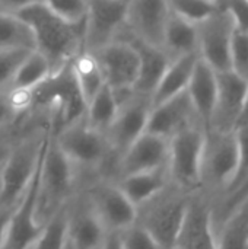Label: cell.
Returning a JSON list of instances; mask_svg holds the SVG:
<instances>
[{
	"instance_id": "cell-1",
	"label": "cell",
	"mask_w": 248,
	"mask_h": 249,
	"mask_svg": "<svg viewBox=\"0 0 248 249\" xmlns=\"http://www.w3.org/2000/svg\"><path fill=\"white\" fill-rule=\"evenodd\" d=\"M4 7L31 28L35 51L47 58L53 74L67 67L82 51L85 25L64 23L48 9L45 1H4Z\"/></svg>"
},
{
	"instance_id": "cell-2",
	"label": "cell",
	"mask_w": 248,
	"mask_h": 249,
	"mask_svg": "<svg viewBox=\"0 0 248 249\" xmlns=\"http://www.w3.org/2000/svg\"><path fill=\"white\" fill-rule=\"evenodd\" d=\"M48 130L23 127L13 139L0 169V209L13 210L34 179L42 159Z\"/></svg>"
},
{
	"instance_id": "cell-3",
	"label": "cell",
	"mask_w": 248,
	"mask_h": 249,
	"mask_svg": "<svg viewBox=\"0 0 248 249\" xmlns=\"http://www.w3.org/2000/svg\"><path fill=\"white\" fill-rule=\"evenodd\" d=\"M80 188L77 169L64 156L54 137L48 131V139L42 153L38 190H37V220L45 226L60 213Z\"/></svg>"
},
{
	"instance_id": "cell-4",
	"label": "cell",
	"mask_w": 248,
	"mask_h": 249,
	"mask_svg": "<svg viewBox=\"0 0 248 249\" xmlns=\"http://www.w3.org/2000/svg\"><path fill=\"white\" fill-rule=\"evenodd\" d=\"M51 136L64 156L77 169L80 185L94 178L113 179L115 158L107 137L91 128L85 121V115Z\"/></svg>"
},
{
	"instance_id": "cell-5",
	"label": "cell",
	"mask_w": 248,
	"mask_h": 249,
	"mask_svg": "<svg viewBox=\"0 0 248 249\" xmlns=\"http://www.w3.org/2000/svg\"><path fill=\"white\" fill-rule=\"evenodd\" d=\"M191 196L170 182L155 197L136 209L134 223L155 241L159 249H174Z\"/></svg>"
},
{
	"instance_id": "cell-6",
	"label": "cell",
	"mask_w": 248,
	"mask_h": 249,
	"mask_svg": "<svg viewBox=\"0 0 248 249\" xmlns=\"http://www.w3.org/2000/svg\"><path fill=\"white\" fill-rule=\"evenodd\" d=\"M237 163L238 142L235 133H208L203 147L199 193L209 200L210 206L218 201L228 188L234 178Z\"/></svg>"
},
{
	"instance_id": "cell-7",
	"label": "cell",
	"mask_w": 248,
	"mask_h": 249,
	"mask_svg": "<svg viewBox=\"0 0 248 249\" xmlns=\"http://www.w3.org/2000/svg\"><path fill=\"white\" fill-rule=\"evenodd\" d=\"M206 133L200 125H191L170 139L168 174L171 184L194 194L200 190V169Z\"/></svg>"
},
{
	"instance_id": "cell-8",
	"label": "cell",
	"mask_w": 248,
	"mask_h": 249,
	"mask_svg": "<svg viewBox=\"0 0 248 249\" xmlns=\"http://www.w3.org/2000/svg\"><path fill=\"white\" fill-rule=\"evenodd\" d=\"M82 188L102 226L108 233H120L136 222V207L117 184L107 178H94Z\"/></svg>"
},
{
	"instance_id": "cell-9",
	"label": "cell",
	"mask_w": 248,
	"mask_h": 249,
	"mask_svg": "<svg viewBox=\"0 0 248 249\" xmlns=\"http://www.w3.org/2000/svg\"><path fill=\"white\" fill-rule=\"evenodd\" d=\"M129 1L88 0L82 51L94 54L115 42L126 28Z\"/></svg>"
},
{
	"instance_id": "cell-10",
	"label": "cell",
	"mask_w": 248,
	"mask_h": 249,
	"mask_svg": "<svg viewBox=\"0 0 248 249\" xmlns=\"http://www.w3.org/2000/svg\"><path fill=\"white\" fill-rule=\"evenodd\" d=\"M102 71L105 85L113 90L118 104L133 93L139 74V55L133 45L115 41L92 54Z\"/></svg>"
},
{
	"instance_id": "cell-11",
	"label": "cell",
	"mask_w": 248,
	"mask_h": 249,
	"mask_svg": "<svg viewBox=\"0 0 248 249\" xmlns=\"http://www.w3.org/2000/svg\"><path fill=\"white\" fill-rule=\"evenodd\" d=\"M234 26L225 1L209 19L197 25V55L215 73L231 70V45Z\"/></svg>"
},
{
	"instance_id": "cell-12",
	"label": "cell",
	"mask_w": 248,
	"mask_h": 249,
	"mask_svg": "<svg viewBox=\"0 0 248 249\" xmlns=\"http://www.w3.org/2000/svg\"><path fill=\"white\" fill-rule=\"evenodd\" d=\"M152 111V99L143 95L132 93L118 104V112L105 137L115 158V165L124 152L146 133L149 115Z\"/></svg>"
},
{
	"instance_id": "cell-13",
	"label": "cell",
	"mask_w": 248,
	"mask_h": 249,
	"mask_svg": "<svg viewBox=\"0 0 248 249\" xmlns=\"http://www.w3.org/2000/svg\"><path fill=\"white\" fill-rule=\"evenodd\" d=\"M216 102L210 131L221 134L235 133L244 114L248 83L229 70L216 73Z\"/></svg>"
},
{
	"instance_id": "cell-14",
	"label": "cell",
	"mask_w": 248,
	"mask_h": 249,
	"mask_svg": "<svg viewBox=\"0 0 248 249\" xmlns=\"http://www.w3.org/2000/svg\"><path fill=\"white\" fill-rule=\"evenodd\" d=\"M69 249H102L108 232L96 217L82 185L66 209Z\"/></svg>"
},
{
	"instance_id": "cell-15",
	"label": "cell",
	"mask_w": 248,
	"mask_h": 249,
	"mask_svg": "<svg viewBox=\"0 0 248 249\" xmlns=\"http://www.w3.org/2000/svg\"><path fill=\"white\" fill-rule=\"evenodd\" d=\"M168 16V1L132 0L127 6L126 32L132 38L146 45L162 50V41Z\"/></svg>"
},
{
	"instance_id": "cell-16",
	"label": "cell",
	"mask_w": 248,
	"mask_h": 249,
	"mask_svg": "<svg viewBox=\"0 0 248 249\" xmlns=\"http://www.w3.org/2000/svg\"><path fill=\"white\" fill-rule=\"evenodd\" d=\"M38 172L39 166L28 190L9 216L1 249H31L44 229L37 220Z\"/></svg>"
},
{
	"instance_id": "cell-17",
	"label": "cell",
	"mask_w": 248,
	"mask_h": 249,
	"mask_svg": "<svg viewBox=\"0 0 248 249\" xmlns=\"http://www.w3.org/2000/svg\"><path fill=\"white\" fill-rule=\"evenodd\" d=\"M168 155L170 140L158 137L151 133H145L118 159L111 181L167 168Z\"/></svg>"
},
{
	"instance_id": "cell-18",
	"label": "cell",
	"mask_w": 248,
	"mask_h": 249,
	"mask_svg": "<svg viewBox=\"0 0 248 249\" xmlns=\"http://www.w3.org/2000/svg\"><path fill=\"white\" fill-rule=\"evenodd\" d=\"M174 249H218L212 207L202 193L190 198L189 210Z\"/></svg>"
},
{
	"instance_id": "cell-19",
	"label": "cell",
	"mask_w": 248,
	"mask_h": 249,
	"mask_svg": "<svg viewBox=\"0 0 248 249\" xmlns=\"http://www.w3.org/2000/svg\"><path fill=\"white\" fill-rule=\"evenodd\" d=\"M200 125L187 92L152 108L146 133L170 140L180 131ZM202 127V125H200Z\"/></svg>"
},
{
	"instance_id": "cell-20",
	"label": "cell",
	"mask_w": 248,
	"mask_h": 249,
	"mask_svg": "<svg viewBox=\"0 0 248 249\" xmlns=\"http://www.w3.org/2000/svg\"><path fill=\"white\" fill-rule=\"evenodd\" d=\"M117 41L129 42L130 45L134 47V50L137 51V55H139V74H137V80H136L133 92L152 99V95H153L158 83L161 82L164 73L167 71L168 66L171 64V60L162 50L146 45V44L132 38L126 32V28L121 31Z\"/></svg>"
},
{
	"instance_id": "cell-21",
	"label": "cell",
	"mask_w": 248,
	"mask_h": 249,
	"mask_svg": "<svg viewBox=\"0 0 248 249\" xmlns=\"http://www.w3.org/2000/svg\"><path fill=\"white\" fill-rule=\"evenodd\" d=\"M216 73L199 58L190 85L187 88V95L190 98L199 124L206 134L210 131L212 125L216 102Z\"/></svg>"
},
{
	"instance_id": "cell-22",
	"label": "cell",
	"mask_w": 248,
	"mask_h": 249,
	"mask_svg": "<svg viewBox=\"0 0 248 249\" xmlns=\"http://www.w3.org/2000/svg\"><path fill=\"white\" fill-rule=\"evenodd\" d=\"M197 61V54L186 55L171 61L152 95V108L187 92Z\"/></svg>"
},
{
	"instance_id": "cell-23",
	"label": "cell",
	"mask_w": 248,
	"mask_h": 249,
	"mask_svg": "<svg viewBox=\"0 0 248 249\" xmlns=\"http://www.w3.org/2000/svg\"><path fill=\"white\" fill-rule=\"evenodd\" d=\"M114 182L127 197V200L137 209L139 206L155 197L159 191H162L171 182V179L168 168H161L149 172L130 175Z\"/></svg>"
},
{
	"instance_id": "cell-24",
	"label": "cell",
	"mask_w": 248,
	"mask_h": 249,
	"mask_svg": "<svg viewBox=\"0 0 248 249\" xmlns=\"http://www.w3.org/2000/svg\"><path fill=\"white\" fill-rule=\"evenodd\" d=\"M162 51L171 61L197 54V26L186 22L170 10L162 41Z\"/></svg>"
},
{
	"instance_id": "cell-25",
	"label": "cell",
	"mask_w": 248,
	"mask_h": 249,
	"mask_svg": "<svg viewBox=\"0 0 248 249\" xmlns=\"http://www.w3.org/2000/svg\"><path fill=\"white\" fill-rule=\"evenodd\" d=\"M72 76L80 93V98L88 107L91 101L98 95V92L105 86L102 71L95 60V57L86 51H80L70 63Z\"/></svg>"
},
{
	"instance_id": "cell-26",
	"label": "cell",
	"mask_w": 248,
	"mask_h": 249,
	"mask_svg": "<svg viewBox=\"0 0 248 249\" xmlns=\"http://www.w3.org/2000/svg\"><path fill=\"white\" fill-rule=\"evenodd\" d=\"M35 41L31 28L0 1V53L34 51Z\"/></svg>"
},
{
	"instance_id": "cell-27",
	"label": "cell",
	"mask_w": 248,
	"mask_h": 249,
	"mask_svg": "<svg viewBox=\"0 0 248 249\" xmlns=\"http://www.w3.org/2000/svg\"><path fill=\"white\" fill-rule=\"evenodd\" d=\"M53 76V70L47 58H44L35 50L28 53V55L19 64L10 86L9 92H31L47 79Z\"/></svg>"
},
{
	"instance_id": "cell-28",
	"label": "cell",
	"mask_w": 248,
	"mask_h": 249,
	"mask_svg": "<svg viewBox=\"0 0 248 249\" xmlns=\"http://www.w3.org/2000/svg\"><path fill=\"white\" fill-rule=\"evenodd\" d=\"M118 112V101L113 90L105 85L85 109L86 124L101 134H107Z\"/></svg>"
},
{
	"instance_id": "cell-29",
	"label": "cell",
	"mask_w": 248,
	"mask_h": 249,
	"mask_svg": "<svg viewBox=\"0 0 248 249\" xmlns=\"http://www.w3.org/2000/svg\"><path fill=\"white\" fill-rule=\"evenodd\" d=\"M218 249H248V200L216 231Z\"/></svg>"
},
{
	"instance_id": "cell-30",
	"label": "cell",
	"mask_w": 248,
	"mask_h": 249,
	"mask_svg": "<svg viewBox=\"0 0 248 249\" xmlns=\"http://www.w3.org/2000/svg\"><path fill=\"white\" fill-rule=\"evenodd\" d=\"M170 10L186 22L197 26L221 7V1L206 0H168Z\"/></svg>"
},
{
	"instance_id": "cell-31",
	"label": "cell",
	"mask_w": 248,
	"mask_h": 249,
	"mask_svg": "<svg viewBox=\"0 0 248 249\" xmlns=\"http://www.w3.org/2000/svg\"><path fill=\"white\" fill-rule=\"evenodd\" d=\"M67 206L57 213L42 229L31 249H67Z\"/></svg>"
},
{
	"instance_id": "cell-32",
	"label": "cell",
	"mask_w": 248,
	"mask_h": 249,
	"mask_svg": "<svg viewBox=\"0 0 248 249\" xmlns=\"http://www.w3.org/2000/svg\"><path fill=\"white\" fill-rule=\"evenodd\" d=\"M48 9L70 26H83L88 13V0H47Z\"/></svg>"
},
{
	"instance_id": "cell-33",
	"label": "cell",
	"mask_w": 248,
	"mask_h": 249,
	"mask_svg": "<svg viewBox=\"0 0 248 249\" xmlns=\"http://www.w3.org/2000/svg\"><path fill=\"white\" fill-rule=\"evenodd\" d=\"M231 71L248 83V35L235 31L231 45Z\"/></svg>"
},
{
	"instance_id": "cell-34",
	"label": "cell",
	"mask_w": 248,
	"mask_h": 249,
	"mask_svg": "<svg viewBox=\"0 0 248 249\" xmlns=\"http://www.w3.org/2000/svg\"><path fill=\"white\" fill-rule=\"evenodd\" d=\"M31 51H10V53H0V93L7 92L10 82L22 63V60Z\"/></svg>"
},
{
	"instance_id": "cell-35",
	"label": "cell",
	"mask_w": 248,
	"mask_h": 249,
	"mask_svg": "<svg viewBox=\"0 0 248 249\" xmlns=\"http://www.w3.org/2000/svg\"><path fill=\"white\" fill-rule=\"evenodd\" d=\"M118 236L121 249H159L155 241L136 223L120 232Z\"/></svg>"
},
{
	"instance_id": "cell-36",
	"label": "cell",
	"mask_w": 248,
	"mask_h": 249,
	"mask_svg": "<svg viewBox=\"0 0 248 249\" xmlns=\"http://www.w3.org/2000/svg\"><path fill=\"white\" fill-rule=\"evenodd\" d=\"M235 32L248 35V1H225Z\"/></svg>"
},
{
	"instance_id": "cell-37",
	"label": "cell",
	"mask_w": 248,
	"mask_h": 249,
	"mask_svg": "<svg viewBox=\"0 0 248 249\" xmlns=\"http://www.w3.org/2000/svg\"><path fill=\"white\" fill-rule=\"evenodd\" d=\"M10 213H12V210H1L0 209V249L3 247L4 232H6V226H7V220H9Z\"/></svg>"
},
{
	"instance_id": "cell-38",
	"label": "cell",
	"mask_w": 248,
	"mask_h": 249,
	"mask_svg": "<svg viewBox=\"0 0 248 249\" xmlns=\"http://www.w3.org/2000/svg\"><path fill=\"white\" fill-rule=\"evenodd\" d=\"M102 249H121V242L118 233H108Z\"/></svg>"
},
{
	"instance_id": "cell-39",
	"label": "cell",
	"mask_w": 248,
	"mask_h": 249,
	"mask_svg": "<svg viewBox=\"0 0 248 249\" xmlns=\"http://www.w3.org/2000/svg\"><path fill=\"white\" fill-rule=\"evenodd\" d=\"M19 131H20L19 127H6V128H0V142L13 140V139L19 134Z\"/></svg>"
},
{
	"instance_id": "cell-40",
	"label": "cell",
	"mask_w": 248,
	"mask_h": 249,
	"mask_svg": "<svg viewBox=\"0 0 248 249\" xmlns=\"http://www.w3.org/2000/svg\"><path fill=\"white\" fill-rule=\"evenodd\" d=\"M12 142H13V140L0 142V166L3 165V162L6 160V158H7V155H9V150H10Z\"/></svg>"
},
{
	"instance_id": "cell-41",
	"label": "cell",
	"mask_w": 248,
	"mask_h": 249,
	"mask_svg": "<svg viewBox=\"0 0 248 249\" xmlns=\"http://www.w3.org/2000/svg\"><path fill=\"white\" fill-rule=\"evenodd\" d=\"M243 125H248V96H247V102H246V108H244V114H243V117H241V121H240L238 128H240V127H243Z\"/></svg>"
},
{
	"instance_id": "cell-42",
	"label": "cell",
	"mask_w": 248,
	"mask_h": 249,
	"mask_svg": "<svg viewBox=\"0 0 248 249\" xmlns=\"http://www.w3.org/2000/svg\"><path fill=\"white\" fill-rule=\"evenodd\" d=\"M67 249H69V245H67Z\"/></svg>"
},
{
	"instance_id": "cell-43",
	"label": "cell",
	"mask_w": 248,
	"mask_h": 249,
	"mask_svg": "<svg viewBox=\"0 0 248 249\" xmlns=\"http://www.w3.org/2000/svg\"><path fill=\"white\" fill-rule=\"evenodd\" d=\"M0 169H1V166H0Z\"/></svg>"
}]
</instances>
